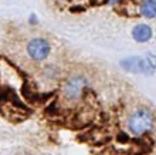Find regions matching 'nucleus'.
<instances>
[{
    "mask_svg": "<svg viewBox=\"0 0 156 155\" xmlns=\"http://www.w3.org/2000/svg\"><path fill=\"white\" fill-rule=\"evenodd\" d=\"M141 14L146 19L156 17V0H143L141 3Z\"/></svg>",
    "mask_w": 156,
    "mask_h": 155,
    "instance_id": "obj_5",
    "label": "nucleus"
},
{
    "mask_svg": "<svg viewBox=\"0 0 156 155\" xmlns=\"http://www.w3.org/2000/svg\"><path fill=\"white\" fill-rule=\"evenodd\" d=\"M116 140H118V142H122V144H124V142H128L129 141V137L126 135L125 132L121 131L119 134H118V137H116Z\"/></svg>",
    "mask_w": 156,
    "mask_h": 155,
    "instance_id": "obj_7",
    "label": "nucleus"
},
{
    "mask_svg": "<svg viewBox=\"0 0 156 155\" xmlns=\"http://www.w3.org/2000/svg\"><path fill=\"white\" fill-rule=\"evenodd\" d=\"M51 47L50 43L43 37H34L31 38L27 44V53L33 60L36 61H43L50 56Z\"/></svg>",
    "mask_w": 156,
    "mask_h": 155,
    "instance_id": "obj_2",
    "label": "nucleus"
},
{
    "mask_svg": "<svg viewBox=\"0 0 156 155\" xmlns=\"http://www.w3.org/2000/svg\"><path fill=\"white\" fill-rule=\"evenodd\" d=\"M21 94H23V97L26 100H27L28 103H33L36 104V100H37V93H34L31 90V87H30V84L28 83H24V85L21 87Z\"/></svg>",
    "mask_w": 156,
    "mask_h": 155,
    "instance_id": "obj_6",
    "label": "nucleus"
},
{
    "mask_svg": "<svg viewBox=\"0 0 156 155\" xmlns=\"http://www.w3.org/2000/svg\"><path fill=\"white\" fill-rule=\"evenodd\" d=\"M153 122H155V120H153V115H152L151 111L146 107H141L131 115L128 127L131 132L141 137L153 128Z\"/></svg>",
    "mask_w": 156,
    "mask_h": 155,
    "instance_id": "obj_1",
    "label": "nucleus"
},
{
    "mask_svg": "<svg viewBox=\"0 0 156 155\" xmlns=\"http://www.w3.org/2000/svg\"><path fill=\"white\" fill-rule=\"evenodd\" d=\"M87 81L81 75H74L71 77L64 85V97L68 101H78L83 98V93L85 88Z\"/></svg>",
    "mask_w": 156,
    "mask_h": 155,
    "instance_id": "obj_3",
    "label": "nucleus"
},
{
    "mask_svg": "<svg viewBox=\"0 0 156 155\" xmlns=\"http://www.w3.org/2000/svg\"><path fill=\"white\" fill-rule=\"evenodd\" d=\"M132 37L138 43H146L152 37V28L148 24H138L132 30Z\"/></svg>",
    "mask_w": 156,
    "mask_h": 155,
    "instance_id": "obj_4",
    "label": "nucleus"
},
{
    "mask_svg": "<svg viewBox=\"0 0 156 155\" xmlns=\"http://www.w3.org/2000/svg\"><path fill=\"white\" fill-rule=\"evenodd\" d=\"M108 2H111V3H115V2H118V0H108Z\"/></svg>",
    "mask_w": 156,
    "mask_h": 155,
    "instance_id": "obj_8",
    "label": "nucleus"
}]
</instances>
